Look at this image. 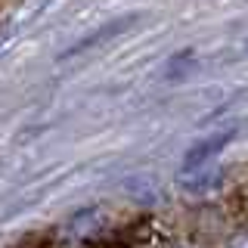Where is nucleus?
Masks as SVG:
<instances>
[{"label": "nucleus", "instance_id": "obj_1", "mask_svg": "<svg viewBox=\"0 0 248 248\" xmlns=\"http://www.w3.org/2000/svg\"><path fill=\"white\" fill-rule=\"evenodd\" d=\"M230 140H232V130H223V134H217V137H208V140H202V143H196L183 158V170H196V168L205 165V161H211L214 155L223 152V146H227Z\"/></svg>", "mask_w": 248, "mask_h": 248}, {"label": "nucleus", "instance_id": "obj_2", "mask_svg": "<svg viewBox=\"0 0 248 248\" xmlns=\"http://www.w3.org/2000/svg\"><path fill=\"white\" fill-rule=\"evenodd\" d=\"M230 248H248V232H245V236H236Z\"/></svg>", "mask_w": 248, "mask_h": 248}]
</instances>
